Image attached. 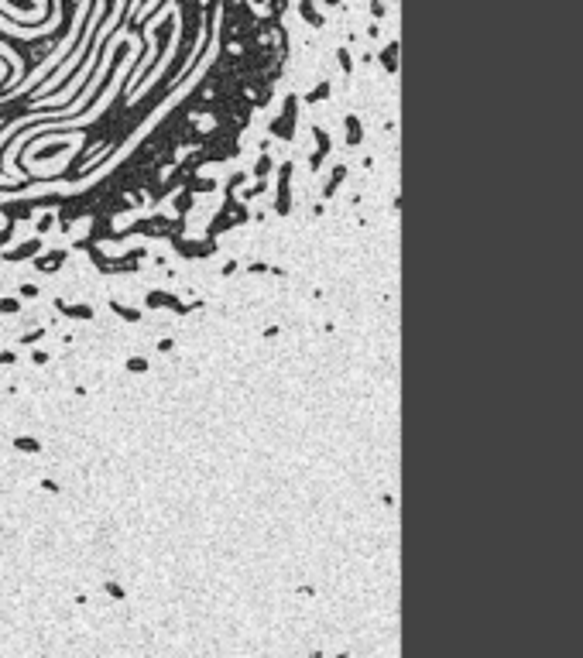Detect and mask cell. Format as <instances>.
I'll list each match as a JSON object with an SVG mask.
<instances>
[]
</instances>
